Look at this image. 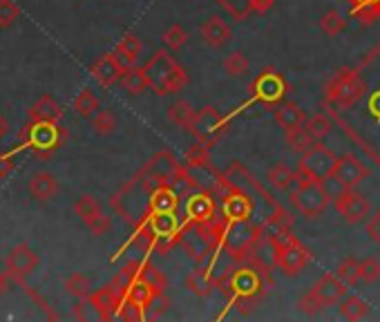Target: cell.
Here are the masks:
<instances>
[{
  "label": "cell",
  "instance_id": "1",
  "mask_svg": "<svg viewBox=\"0 0 380 322\" xmlns=\"http://www.w3.org/2000/svg\"><path fill=\"white\" fill-rule=\"evenodd\" d=\"M143 70L150 79V87L155 90L157 95H175V92H181V87H186L190 81L188 72L163 50L152 54L150 60L143 65Z\"/></svg>",
  "mask_w": 380,
  "mask_h": 322
},
{
  "label": "cell",
  "instance_id": "2",
  "mask_svg": "<svg viewBox=\"0 0 380 322\" xmlns=\"http://www.w3.org/2000/svg\"><path fill=\"white\" fill-rule=\"evenodd\" d=\"M364 97V79L358 70H340L331 76L325 85V99L338 112L354 110Z\"/></svg>",
  "mask_w": 380,
  "mask_h": 322
},
{
  "label": "cell",
  "instance_id": "3",
  "mask_svg": "<svg viewBox=\"0 0 380 322\" xmlns=\"http://www.w3.org/2000/svg\"><path fill=\"white\" fill-rule=\"evenodd\" d=\"M291 204L304 215V218H317V215H322L329 208L331 195L325 186V181L302 175L298 171V183L291 190Z\"/></svg>",
  "mask_w": 380,
  "mask_h": 322
},
{
  "label": "cell",
  "instance_id": "4",
  "mask_svg": "<svg viewBox=\"0 0 380 322\" xmlns=\"http://www.w3.org/2000/svg\"><path fill=\"white\" fill-rule=\"evenodd\" d=\"M347 284L338 278L336 273H325L320 280H317L309 294H304L298 302L300 311L307 316H315L320 309L338 304L347 296Z\"/></svg>",
  "mask_w": 380,
  "mask_h": 322
},
{
  "label": "cell",
  "instance_id": "5",
  "mask_svg": "<svg viewBox=\"0 0 380 322\" xmlns=\"http://www.w3.org/2000/svg\"><path fill=\"white\" fill-rule=\"evenodd\" d=\"M271 244L276 249V264L284 275L293 278L311 262V251L288 231H282L276 237H271Z\"/></svg>",
  "mask_w": 380,
  "mask_h": 322
},
{
  "label": "cell",
  "instance_id": "6",
  "mask_svg": "<svg viewBox=\"0 0 380 322\" xmlns=\"http://www.w3.org/2000/svg\"><path fill=\"white\" fill-rule=\"evenodd\" d=\"M336 161H338V157H336V152H333L331 148L313 144L307 152H302L298 171L302 175L313 177V179L327 181V179H331V173H333V166H336Z\"/></svg>",
  "mask_w": 380,
  "mask_h": 322
},
{
  "label": "cell",
  "instance_id": "7",
  "mask_svg": "<svg viewBox=\"0 0 380 322\" xmlns=\"http://www.w3.org/2000/svg\"><path fill=\"white\" fill-rule=\"evenodd\" d=\"M190 134H195L197 139H200V144H212V141H217L219 136L224 134L226 130V121L224 117L215 110V107H202V110H197L192 121H190V126H188Z\"/></svg>",
  "mask_w": 380,
  "mask_h": 322
},
{
  "label": "cell",
  "instance_id": "8",
  "mask_svg": "<svg viewBox=\"0 0 380 322\" xmlns=\"http://www.w3.org/2000/svg\"><path fill=\"white\" fill-rule=\"evenodd\" d=\"M333 206H336L338 215L347 224H360L369 218L371 204L369 199L356 193L354 188H342L336 197H333Z\"/></svg>",
  "mask_w": 380,
  "mask_h": 322
},
{
  "label": "cell",
  "instance_id": "9",
  "mask_svg": "<svg viewBox=\"0 0 380 322\" xmlns=\"http://www.w3.org/2000/svg\"><path fill=\"white\" fill-rule=\"evenodd\" d=\"M74 210L76 215L81 218V222L85 224V228L89 233H94V235H105L112 228V222L108 215L103 213L101 204L97 202L94 197H89V195H81L79 199L74 202Z\"/></svg>",
  "mask_w": 380,
  "mask_h": 322
},
{
  "label": "cell",
  "instance_id": "10",
  "mask_svg": "<svg viewBox=\"0 0 380 322\" xmlns=\"http://www.w3.org/2000/svg\"><path fill=\"white\" fill-rule=\"evenodd\" d=\"M231 294L233 298H237L239 304H249L260 298V294L264 291V282L260 271L255 269H239L237 273H233L231 278Z\"/></svg>",
  "mask_w": 380,
  "mask_h": 322
},
{
  "label": "cell",
  "instance_id": "11",
  "mask_svg": "<svg viewBox=\"0 0 380 322\" xmlns=\"http://www.w3.org/2000/svg\"><path fill=\"white\" fill-rule=\"evenodd\" d=\"M369 175L371 171L356 155H342L338 157L336 166H333L331 179L336 181L340 188H356L358 183L364 181Z\"/></svg>",
  "mask_w": 380,
  "mask_h": 322
},
{
  "label": "cell",
  "instance_id": "12",
  "mask_svg": "<svg viewBox=\"0 0 380 322\" xmlns=\"http://www.w3.org/2000/svg\"><path fill=\"white\" fill-rule=\"evenodd\" d=\"M38 262H40L38 253L32 247H27V244H16V247L7 253L5 267L13 275V280H25L27 275H32L38 269Z\"/></svg>",
  "mask_w": 380,
  "mask_h": 322
},
{
  "label": "cell",
  "instance_id": "13",
  "mask_svg": "<svg viewBox=\"0 0 380 322\" xmlns=\"http://www.w3.org/2000/svg\"><path fill=\"white\" fill-rule=\"evenodd\" d=\"M284 79L273 70H264L251 83V95L262 103H278L284 97Z\"/></svg>",
  "mask_w": 380,
  "mask_h": 322
},
{
  "label": "cell",
  "instance_id": "14",
  "mask_svg": "<svg viewBox=\"0 0 380 322\" xmlns=\"http://www.w3.org/2000/svg\"><path fill=\"white\" fill-rule=\"evenodd\" d=\"M128 68H124V63L114 56V54H103L99 56L94 63H92V76H94V81L103 87H110L114 85L121 76H124Z\"/></svg>",
  "mask_w": 380,
  "mask_h": 322
},
{
  "label": "cell",
  "instance_id": "15",
  "mask_svg": "<svg viewBox=\"0 0 380 322\" xmlns=\"http://www.w3.org/2000/svg\"><path fill=\"white\" fill-rule=\"evenodd\" d=\"M32 146L38 150V155L48 157L52 150L58 148L63 132H60L58 124H32Z\"/></svg>",
  "mask_w": 380,
  "mask_h": 322
},
{
  "label": "cell",
  "instance_id": "16",
  "mask_svg": "<svg viewBox=\"0 0 380 322\" xmlns=\"http://www.w3.org/2000/svg\"><path fill=\"white\" fill-rule=\"evenodd\" d=\"M89 300H92L99 309L101 320H112L119 316V306H121V300H124V294L112 284V286H105V289L94 291V294H89Z\"/></svg>",
  "mask_w": 380,
  "mask_h": 322
},
{
  "label": "cell",
  "instance_id": "17",
  "mask_svg": "<svg viewBox=\"0 0 380 322\" xmlns=\"http://www.w3.org/2000/svg\"><path fill=\"white\" fill-rule=\"evenodd\" d=\"M27 114L32 124H58L63 112H60V103L52 95H43L32 103Z\"/></svg>",
  "mask_w": 380,
  "mask_h": 322
},
{
  "label": "cell",
  "instance_id": "18",
  "mask_svg": "<svg viewBox=\"0 0 380 322\" xmlns=\"http://www.w3.org/2000/svg\"><path fill=\"white\" fill-rule=\"evenodd\" d=\"M200 36H202V41L208 45V48L219 50V48H224L228 41H231V27H228L226 21H222L217 16H210L208 21L202 23Z\"/></svg>",
  "mask_w": 380,
  "mask_h": 322
},
{
  "label": "cell",
  "instance_id": "19",
  "mask_svg": "<svg viewBox=\"0 0 380 322\" xmlns=\"http://www.w3.org/2000/svg\"><path fill=\"white\" fill-rule=\"evenodd\" d=\"M251 213H253V202L246 195H231L222 204V215L231 224H244L251 218Z\"/></svg>",
  "mask_w": 380,
  "mask_h": 322
},
{
  "label": "cell",
  "instance_id": "20",
  "mask_svg": "<svg viewBox=\"0 0 380 322\" xmlns=\"http://www.w3.org/2000/svg\"><path fill=\"white\" fill-rule=\"evenodd\" d=\"M27 190L36 202H50V199H54L58 195V179L52 173H45V171L36 173V175H32V179H29Z\"/></svg>",
  "mask_w": 380,
  "mask_h": 322
},
{
  "label": "cell",
  "instance_id": "21",
  "mask_svg": "<svg viewBox=\"0 0 380 322\" xmlns=\"http://www.w3.org/2000/svg\"><path fill=\"white\" fill-rule=\"evenodd\" d=\"M179 206L177 193L170 186H157L148 197V210L150 213H175Z\"/></svg>",
  "mask_w": 380,
  "mask_h": 322
},
{
  "label": "cell",
  "instance_id": "22",
  "mask_svg": "<svg viewBox=\"0 0 380 322\" xmlns=\"http://www.w3.org/2000/svg\"><path fill=\"white\" fill-rule=\"evenodd\" d=\"M186 215L190 222L206 224L212 220V215H215V202H212L208 195H192L186 204Z\"/></svg>",
  "mask_w": 380,
  "mask_h": 322
},
{
  "label": "cell",
  "instance_id": "23",
  "mask_svg": "<svg viewBox=\"0 0 380 322\" xmlns=\"http://www.w3.org/2000/svg\"><path fill=\"white\" fill-rule=\"evenodd\" d=\"M114 56L124 63V68H132L136 60L141 56V41L136 38L134 34H126L124 38L119 41Z\"/></svg>",
  "mask_w": 380,
  "mask_h": 322
},
{
  "label": "cell",
  "instance_id": "24",
  "mask_svg": "<svg viewBox=\"0 0 380 322\" xmlns=\"http://www.w3.org/2000/svg\"><path fill=\"white\" fill-rule=\"evenodd\" d=\"M338 311L344 320H364V318H369L371 306L358 296H344L338 302Z\"/></svg>",
  "mask_w": 380,
  "mask_h": 322
},
{
  "label": "cell",
  "instance_id": "25",
  "mask_svg": "<svg viewBox=\"0 0 380 322\" xmlns=\"http://www.w3.org/2000/svg\"><path fill=\"white\" fill-rule=\"evenodd\" d=\"M121 87H124L128 95H141V92H146V87H150V79L143 68H128L124 72V76L119 79Z\"/></svg>",
  "mask_w": 380,
  "mask_h": 322
},
{
  "label": "cell",
  "instance_id": "26",
  "mask_svg": "<svg viewBox=\"0 0 380 322\" xmlns=\"http://www.w3.org/2000/svg\"><path fill=\"white\" fill-rule=\"evenodd\" d=\"M148 231L152 237H168L177 231L175 213H150Z\"/></svg>",
  "mask_w": 380,
  "mask_h": 322
},
{
  "label": "cell",
  "instance_id": "27",
  "mask_svg": "<svg viewBox=\"0 0 380 322\" xmlns=\"http://www.w3.org/2000/svg\"><path fill=\"white\" fill-rule=\"evenodd\" d=\"M266 179L268 183L276 190H288L293 186V183H298V171H291L286 163H276L271 168V171L266 173Z\"/></svg>",
  "mask_w": 380,
  "mask_h": 322
},
{
  "label": "cell",
  "instance_id": "28",
  "mask_svg": "<svg viewBox=\"0 0 380 322\" xmlns=\"http://www.w3.org/2000/svg\"><path fill=\"white\" fill-rule=\"evenodd\" d=\"M276 121H278V126L288 130L295 126H304L307 124V117H304V110L298 103H282L276 110Z\"/></svg>",
  "mask_w": 380,
  "mask_h": 322
},
{
  "label": "cell",
  "instance_id": "29",
  "mask_svg": "<svg viewBox=\"0 0 380 322\" xmlns=\"http://www.w3.org/2000/svg\"><path fill=\"white\" fill-rule=\"evenodd\" d=\"M313 144H315V139L309 134L307 126H295V128L286 130V146L291 148L293 152H298V155L307 152Z\"/></svg>",
  "mask_w": 380,
  "mask_h": 322
},
{
  "label": "cell",
  "instance_id": "30",
  "mask_svg": "<svg viewBox=\"0 0 380 322\" xmlns=\"http://www.w3.org/2000/svg\"><path fill=\"white\" fill-rule=\"evenodd\" d=\"M74 110H76V114H79L81 119H92L101 110L99 99L94 97V92L87 90V87L83 92H79V97L74 99Z\"/></svg>",
  "mask_w": 380,
  "mask_h": 322
},
{
  "label": "cell",
  "instance_id": "31",
  "mask_svg": "<svg viewBox=\"0 0 380 322\" xmlns=\"http://www.w3.org/2000/svg\"><path fill=\"white\" fill-rule=\"evenodd\" d=\"M195 112H197V110H192V105H190L188 101H175V103L168 107V119H170V124L188 130Z\"/></svg>",
  "mask_w": 380,
  "mask_h": 322
},
{
  "label": "cell",
  "instance_id": "32",
  "mask_svg": "<svg viewBox=\"0 0 380 322\" xmlns=\"http://www.w3.org/2000/svg\"><path fill=\"white\" fill-rule=\"evenodd\" d=\"M65 289L67 294H72L74 298H87L89 294H92V282H89V278L85 273H70L65 278Z\"/></svg>",
  "mask_w": 380,
  "mask_h": 322
},
{
  "label": "cell",
  "instance_id": "33",
  "mask_svg": "<svg viewBox=\"0 0 380 322\" xmlns=\"http://www.w3.org/2000/svg\"><path fill=\"white\" fill-rule=\"evenodd\" d=\"M307 130H309V134L313 136L315 141H320V139H325V136L331 134V130H333V121H331L329 114L317 112V114H313V117L307 121Z\"/></svg>",
  "mask_w": 380,
  "mask_h": 322
},
{
  "label": "cell",
  "instance_id": "34",
  "mask_svg": "<svg viewBox=\"0 0 380 322\" xmlns=\"http://www.w3.org/2000/svg\"><path fill=\"white\" fill-rule=\"evenodd\" d=\"M320 29L327 36H340L347 29V21L338 9H329L320 18Z\"/></svg>",
  "mask_w": 380,
  "mask_h": 322
},
{
  "label": "cell",
  "instance_id": "35",
  "mask_svg": "<svg viewBox=\"0 0 380 322\" xmlns=\"http://www.w3.org/2000/svg\"><path fill=\"white\" fill-rule=\"evenodd\" d=\"M222 68L228 76H241V74L249 72V58L241 52H231V54L224 56Z\"/></svg>",
  "mask_w": 380,
  "mask_h": 322
},
{
  "label": "cell",
  "instance_id": "36",
  "mask_svg": "<svg viewBox=\"0 0 380 322\" xmlns=\"http://www.w3.org/2000/svg\"><path fill=\"white\" fill-rule=\"evenodd\" d=\"M338 278L347 284V286H354L360 280V262L356 257H347L340 262L338 271H336Z\"/></svg>",
  "mask_w": 380,
  "mask_h": 322
},
{
  "label": "cell",
  "instance_id": "37",
  "mask_svg": "<svg viewBox=\"0 0 380 322\" xmlns=\"http://www.w3.org/2000/svg\"><path fill=\"white\" fill-rule=\"evenodd\" d=\"M161 38H163V45L168 50H181L188 43V32L181 25L175 23V25H170L168 29H165Z\"/></svg>",
  "mask_w": 380,
  "mask_h": 322
},
{
  "label": "cell",
  "instance_id": "38",
  "mask_svg": "<svg viewBox=\"0 0 380 322\" xmlns=\"http://www.w3.org/2000/svg\"><path fill=\"white\" fill-rule=\"evenodd\" d=\"M89 121H92V128L97 134H112L116 130V117L110 110H99Z\"/></svg>",
  "mask_w": 380,
  "mask_h": 322
},
{
  "label": "cell",
  "instance_id": "39",
  "mask_svg": "<svg viewBox=\"0 0 380 322\" xmlns=\"http://www.w3.org/2000/svg\"><path fill=\"white\" fill-rule=\"evenodd\" d=\"M116 318L128 320V322H136V320H143V318H146V309H143L141 304H136L134 300H130V298L124 296V300H121V306H119V316H116Z\"/></svg>",
  "mask_w": 380,
  "mask_h": 322
},
{
  "label": "cell",
  "instance_id": "40",
  "mask_svg": "<svg viewBox=\"0 0 380 322\" xmlns=\"http://www.w3.org/2000/svg\"><path fill=\"white\" fill-rule=\"evenodd\" d=\"M21 16V7L13 0H0V27H11Z\"/></svg>",
  "mask_w": 380,
  "mask_h": 322
},
{
  "label": "cell",
  "instance_id": "41",
  "mask_svg": "<svg viewBox=\"0 0 380 322\" xmlns=\"http://www.w3.org/2000/svg\"><path fill=\"white\" fill-rule=\"evenodd\" d=\"M380 278V262L376 257H364L360 262V280L364 284H374Z\"/></svg>",
  "mask_w": 380,
  "mask_h": 322
},
{
  "label": "cell",
  "instance_id": "42",
  "mask_svg": "<svg viewBox=\"0 0 380 322\" xmlns=\"http://www.w3.org/2000/svg\"><path fill=\"white\" fill-rule=\"evenodd\" d=\"M367 235L371 237V242L380 249V208L371 215L369 222H367Z\"/></svg>",
  "mask_w": 380,
  "mask_h": 322
},
{
  "label": "cell",
  "instance_id": "43",
  "mask_svg": "<svg viewBox=\"0 0 380 322\" xmlns=\"http://www.w3.org/2000/svg\"><path fill=\"white\" fill-rule=\"evenodd\" d=\"M190 286H192L195 294H202V296H206L208 291L212 289V282H210V280L200 278V275H195V278H190Z\"/></svg>",
  "mask_w": 380,
  "mask_h": 322
},
{
  "label": "cell",
  "instance_id": "44",
  "mask_svg": "<svg viewBox=\"0 0 380 322\" xmlns=\"http://www.w3.org/2000/svg\"><path fill=\"white\" fill-rule=\"evenodd\" d=\"M273 3H276V0H249V9L253 14H266L273 7Z\"/></svg>",
  "mask_w": 380,
  "mask_h": 322
},
{
  "label": "cell",
  "instance_id": "45",
  "mask_svg": "<svg viewBox=\"0 0 380 322\" xmlns=\"http://www.w3.org/2000/svg\"><path fill=\"white\" fill-rule=\"evenodd\" d=\"M13 171V159L7 155H0V179H7Z\"/></svg>",
  "mask_w": 380,
  "mask_h": 322
},
{
  "label": "cell",
  "instance_id": "46",
  "mask_svg": "<svg viewBox=\"0 0 380 322\" xmlns=\"http://www.w3.org/2000/svg\"><path fill=\"white\" fill-rule=\"evenodd\" d=\"M11 280H13V275H11L9 271H5V273H0V294H5V291L9 289Z\"/></svg>",
  "mask_w": 380,
  "mask_h": 322
},
{
  "label": "cell",
  "instance_id": "47",
  "mask_svg": "<svg viewBox=\"0 0 380 322\" xmlns=\"http://www.w3.org/2000/svg\"><path fill=\"white\" fill-rule=\"evenodd\" d=\"M354 5H360V7H371V5H378L380 0H352Z\"/></svg>",
  "mask_w": 380,
  "mask_h": 322
},
{
  "label": "cell",
  "instance_id": "48",
  "mask_svg": "<svg viewBox=\"0 0 380 322\" xmlns=\"http://www.w3.org/2000/svg\"><path fill=\"white\" fill-rule=\"evenodd\" d=\"M7 130H9V126H7V119L0 114V139H3V136L7 134Z\"/></svg>",
  "mask_w": 380,
  "mask_h": 322
}]
</instances>
